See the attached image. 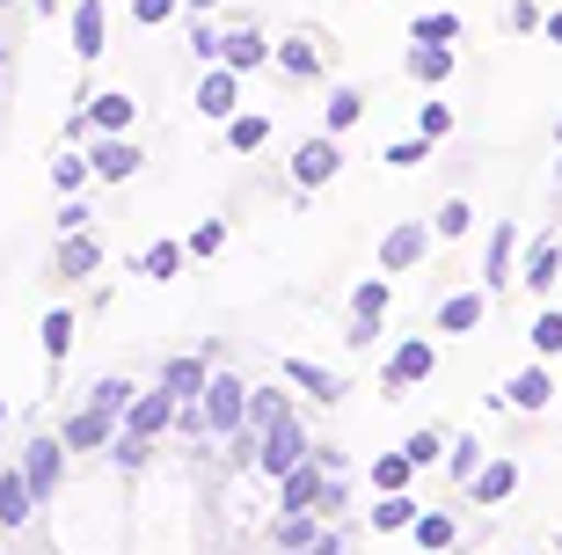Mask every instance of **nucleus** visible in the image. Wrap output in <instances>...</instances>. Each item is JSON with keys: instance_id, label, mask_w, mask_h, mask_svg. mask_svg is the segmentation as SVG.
<instances>
[{"instance_id": "obj_52", "label": "nucleus", "mask_w": 562, "mask_h": 555, "mask_svg": "<svg viewBox=\"0 0 562 555\" xmlns=\"http://www.w3.org/2000/svg\"><path fill=\"white\" fill-rule=\"evenodd\" d=\"M555 548H562V534H555Z\"/></svg>"}, {"instance_id": "obj_9", "label": "nucleus", "mask_w": 562, "mask_h": 555, "mask_svg": "<svg viewBox=\"0 0 562 555\" xmlns=\"http://www.w3.org/2000/svg\"><path fill=\"white\" fill-rule=\"evenodd\" d=\"M482 278H490V292H497V286H519V226H512V220L490 226V256H482Z\"/></svg>"}, {"instance_id": "obj_23", "label": "nucleus", "mask_w": 562, "mask_h": 555, "mask_svg": "<svg viewBox=\"0 0 562 555\" xmlns=\"http://www.w3.org/2000/svg\"><path fill=\"white\" fill-rule=\"evenodd\" d=\"M555 270H562V248H555V242H533V248L519 256V286L548 292V286H555Z\"/></svg>"}, {"instance_id": "obj_43", "label": "nucleus", "mask_w": 562, "mask_h": 555, "mask_svg": "<svg viewBox=\"0 0 562 555\" xmlns=\"http://www.w3.org/2000/svg\"><path fill=\"white\" fill-rule=\"evenodd\" d=\"M220 248H227V226L220 220H205L198 234H190V256H220Z\"/></svg>"}, {"instance_id": "obj_27", "label": "nucleus", "mask_w": 562, "mask_h": 555, "mask_svg": "<svg viewBox=\"0 0 562 555\" xmlns=\"http://www.w3.org/2000/svg\"><path fill=\"white\" fill-rule=\"evenodd\" d=\"M409 541H417L424 555H446V548L460 541V526H453V512H424L417 526H409Z\"/></svg>"}, {"instance_id": "obj_10", "label": "nucleus", "mask_w": 562, "mask_h": 555, "mask_svg": "<svg viewBox=\"0 0 562 555\" xmlns=\"http://www.w3.org/2000/svg\"><path fill=\"white\" fill-rule=\"evenodd\" d=\"M30 519H37V490H30V475L15 460V468H0V534H15Z\"/></svg>"}, {"instance_id": "obj_44", "label": "nucleus", "mask_w": 562, "mask_h": 555, "mask_svg": "<svg viewBox=\"0 0 562 555\" xmlns=\"http://www.w3.org/2000/svg\"><path fill=\"white\" fill-rule=\"evenodd\" d=\"M424 154H431V140H424V132H417V140H402V146H387V168H417Z\"/></svg>"}, {"instance_id": "obj_17", "label": "nucleus", "mask_w": 562, "mask_h": 555, "mask_svg": "<svg viewBox=\"0 0 562 555\" xmlns=\"http://www.w3.org/2000/svg\"><path fill=\"white\" fill-rule=\"evenodd\" d=\"M161 388L176 395V402H198V395L212 388V358H168V366H161Z\"/></svg>"}, {"instance_id": "obj_29", "label": "nucleus", "mask_w": 562, "mask_h": 555, "mask_svg": "<svg viewBox=\"0 0 562 555\" xmlns=\"http://www.w3.org/2000/svg\"><path fill=\"white\" fill-rule=\"evenodd\" d=\"M88 402H95V410H110V417H125L132 402H139V388H132L125 373H103V380L88 388Z\"/></svg>"}, {"instance_id": "obj_32", "label": "nucleus", "mask_w": 562, "mask_h": 555, "mask_svg": "<svg viewBox=\"0 0 562 555\" xmlns=\"http://www.w3.org/2000/svg\"><path fill=\"white\" fill-rule=\"evenodd\" d=\"M183 256H190V242H154V248L139 256V270L161 286V278H176V270H183Z\"/></svg>"}, {"instance_id": "obj_51", "label": "nucleus", "mask_w": 562, "mask_h": 555, "mask_svg": "<svg viewBox=\"0 0 562 555\" xmlns=\"http://www.w3.org/2000/svg\"><path fill=\"white\" fill-rule=\"evenodd\" d=\"M190 8H212V0H190Z\"/></svg>"}, {"instance_id": "obj_33", "label": "nucleus", "mask_w": 562, "mask_h": 555, "mask_svg": "<svg viewBox=\"0 0 562 555\" xmlns=\"http://www.w3.org/2000/svg\"><path fill=\"white\" fill-rule=\"evenodd\" d=\"M482 460H490V453H482L475 439H453V453H446V475H453L460 490H468V482H475V475H482Z\"/></svg>"}, {"instance_id": "obj_36", "label": "nucleus", "mask_w": 562, "mask_h": 555, "mask_svg": "<svg viewBox=\"0 0 562 555\" xmlns=\"http://www.w3.org/2000/svg\"><path fill=\"white\" fill-rule=\"evenodd\" d=\"M358 118H366V96H358V88H336L329 96V132H351Z\"/></svg>"}, {"instance_id": "obj_53", "label": "nucleus", "mask_w": 562, "mask_h": 555, "mask_svg": "<svg viewBox=\"0 0 562 555\" xmlns=\"http://www.w3.org/2000/svg\"><path fill=\"white\" fill-rule=\"evenodd\" d=\"M0 8H8V0H0Z\"/></svg>"}, {"instance_id": "obj_39", "label": "nucleus", "mask_w": 562, "mask_h": 555, "mask_svg": "<svg viewBox=\"0 0 562 555\" xmlns=\"http://www.w3.org/2000/svg\"><path fill=\"white\" fill-rule=\"evenodd\" d=\"M409 37H417V44H453L460 37V15H446V8H438V15H417Z\"/></svg>"}, {"instance_id": "obj_7", "label": "nucleus", "mask_w": 562, "mask_h": 555, "mask_svg": "<svg viewBox=\"0 0 562 555\" xmlns=\"http://www.w3.org/2000/svg\"><path fill=\"white\" fill-rule=\"evenodd\" d=\"M176 410H183V402H176V395H168L161 380H154V388H139V402L125 410V432H139V439H161V432H176Z\"/></svg>"}, {"instance_id": "obj_20", "label": "nucleus", "mask_w": 562, "mask_h": 555, "mask_svg": "<svg viewBox=\"0 0 562 555\" xmlns=\"http://www.w3.org/2000/svg\"><path fill=\"white\" fill-rule=\"evenodd\" d=\"M482 314H490V292H453V300L438 308V330L468 336V330H482Z\"/></svg>"}, {"instance_id": "obj_19", "label": "nucleus", "mask_w": 562, "mask_h": 555, "mask_svg": "<svg viewBox=\"0 0 562 555\" xmlns=\"http://www.w3.org/2000/svg\"><path fill=\"white\" fill-rule=\"evenodd\" d=\"M424 519V504L409 490H387V497H373V534H409Z\"/></svg>"}, {"instance_id": "obj_12", "label": "nucleus", "mask_w": 562, "mask_h": 555, "mask_svg": "<svg viewBox=\"0 0 562 555\" xmlns=\"http://www.w3.org/2000/svg\"><path fill=\"white\" fill-rule=\"evenodd\" d=\"M285 388L314 395V402H322V410H329V402H344V373L314 366V358H285Z\"/></svg>"}, {"instance_id": "obj_13", "label": "nucleus", "mask_w": 562, "mask_h": 555, "mask_svg": "<svg viewBox=\"0 0 562 555\" xmlns=\"http://www.w3.org/2000/svg\"><path fill=\"white\" fill-rule=\"evenodd\" d=\"M336 162H344V154H336V132H329V140H307L300 154H292V184H300V190H322L336 176Z\"/></svg>"}, {"instance_id": "obj_11", "label": "nucleus", "mask_w": 562, "mask_h": 555, "mask_svg": "<svg viewBox=\"0 0 562 555\" xmlns=\"http://www.w3.org/2000/svg\"><path fill=\"white\" fill-rule=\"evenodd\" d=\"M512 490H519V460H512V453H490V460H482V475L468 482V497H475L482 512H490V504H504Z\"/></svg>"}, {"instance_id": "obj_24", "label": "nucleus", "mask_w": 562, "mask_h": 555, "mask_svg": "<svg viewBox=\"0 0 562 555\" xmlns=\"http://www.w3.org/2000/svg\"><path fill=\"white\" fill-rule=\"evenodd\" d=\"M402 453L417 460V475H424V468H446V453H453V432L424 424V432H409V439H402Z\"/></svg>"}, {"instance_id": "obj_30", "label": "nucleus", "mask_w": 562, "mask_h": 555, "mask_svg": "<svg viewBox=\"0 0 562 555\" xmlns=\"http://www.w3.org/2000/svg\"><path fill=\"white\" fill-rule=\"evenodd\" d=\"M409 475H417V460H409V453H373V497L409 490Z\"/></svg>"}, {"instance_id": "obj_15", "label": "nucleus", "mask_w": 562, "mask_h": 555, "mask_svg": "<svg viewBox=\"0 0 562 555\" xmlns=\"http://www.w3.org/2000/svg\"><path fill=\"white\" fill-rule=\"evenodd\" d=\"M234 96H241V74H234V66H212L205 81H198V110H205V118H220V124L241 110Z\"/></svg>"}, {"instance_id": "obj_21", "label": "nucleus", "mask_w": 562, "mask_h": 555, "mask_svg": "<svg viewBox=\"0 0 562 555\" xmlns=\"http://www.w3.org/2000/svg\"><path fill=\"white\" fill-rule=\"evenodd\" d=\"M88 132H132V118H139V103L132 96H88Z\"/></svg>"}, {"instance_id": "obj_48", "label": "nucleus", "mask_w": 562, "mask_h": 555, "mask_svg": "<svg viewBox=\"0 0 562 555\" xmlns=\"http://www.w3.org/2000/svg\"><path fill=\"white\" fill-rule=\"evenodd\" d=\"M548 37H555V44H562V15H548Z\"/></svg>"}, {"instance_id": "obj_2", "label": "nucleus", "mask_w": 562, "mask_h": 555, "mask_svg": "<svg viewBox=\"0 0 562 555\" xmlns=\"http://www.w3.org/2000/svg\"><path fill=\"white\" fill-rule=\"evenodd\" d=\"M300 460H314V439H307V424L300 417H278V424H263V446H256V475H271V482H285Z\"/></svg>"}, {"instance_id": "obj_3", "label": "nucleus", "mask_w": 562, "mask_h": 555, "mask_svg": "<svg viewBox=\"0 0 562 555\" xmlns=\"http://www.w3.org/2000/svg\"><path fill=\"white\" fill-rule=\"evenodd\" d=\"M198 402H205V424H212V439L249 432V380H234V373H212V388L198 395Z\"/></svg>"}, {"instance_id": "obj_26", "label": "nucleus", "mask_w": 562, "mask_h": 555, "mask_svg": "<svg viewBox=\"0 0 562 555\" xmlns=\"http://www.w3.org/2000/svg\"><path fill=\"white\" fill-rule=\"evenodd\" d=\"M74 52L81 59H103V0H81L74 8Z\"/></svg>"}, {"instance_id": "obj_28", "label": "nucleus", "mask_w": 562, "mask_h": 555, "mask_svg": "<svg viewBox=\"0 0 562 555\" xmlns=\"http://www.w3.org/2000/svg\"><path fill=\"white\" fill-rule=\"evenodd\" d=\"M446 74H453V52H446V44H409V81L438 88Z\"/></svg>"}, {"instance_id": "obj_46", "label": "nucleus", "mask_w": 562, "mask_h": 555, "mask_svg": "<svg viewBox=\"0 0 562 555\" xmlns=\"http://www.w3.org/2000/svg\"><path fill=\"white\" fill-rule=\"evenodd\" d=\"M132 15H139L146 30H154V22H168V15H176V0H132Z\"/></svg>"}, {"instance_id": "obj_6", "label": "nucleus", "mask_w": 562, "mask_h": 555, "mask_svg": "<svg viewBox=\"0 0 562 555\" xmlns=\"http://www.w3.org/2000/svg\"><path fill=\"white\" fill-rule=\"evenodd\" d=\"M117 432H125V417L95 410V402H81V410H74V417L59 424V439H66L74 453H110V439H117Z\"/></svg>"}, {"instance_id": "obj_4", "label": "nucleus", "mask_w": 562, "mask_h": 555, "mask_svg": "<svg viewBox=\"0 0 562 555\" xmlns=\"http://www.w3.org/2000/svg\"><path fill=\"white\" fill-rule=\"evenodd\" d=\"M66 439L59 432H44V439H22V475H30V490H37V504H52L66 482Z\"/></svg>"}, {"instance_id": "obj_47", "label": "nucleus", "mask_w": 562, "mask_h": 555, "mask_svg": "<svg viewBox=\"0 0 562 555\" xmlns=\"http://www.w3.org/2000/svg\"><path fill=\"white\" fill-rule=\"evenodd\" d=\"M190 44H198V59H220V30H212V22H198V30H190Z\"/></svg>"}, {"instance_id": "obj_41", "label": "nucleus", "mask_w": 562, "mask_h": 555, "mask_svg": "<svg viewBox=\"0 0 562 555\" xmlns=\"http://www.w3.org/2000/svg\"><path fill=\"white\" fill-rule=\"evenodd\" d=\"M438 234H446V242H453V234H468V226H475V212H468V206H460V198H446V206H438Z\"/></svg>"}, {"instance_id": "obj_35", "label": "nucleus", "mask_w": 562, "mask_h": 555, "mask_svg": "<svg viewBox=\"0 0 562 555\" xmlns=\"http://www.w3.org/2000/svg\"><path fill=\"white\" fill-rule=\"evenodd\" d=\"M278 66H285L292 81H307L314 66H322V52H314V37H292V44H285V52H278Z\"/></svg>"}, {"instance_id": "obj_40", "label": "nucleus", "mask_w": 562, "mask_h": 555, "mask_svg": "<svg viewBox=\"0 0 562 555\" xmlns=\"http://www.w3.org/2000/svg\"><path fill=\"white\" fill-rule=\"evenodd\" d=\"M88 176H95V162H81V154H59V162H52V184H59L66 198H74V190H81Z\"/></svg>"}, {"instance_id": "obj_31", "label": "nucleus", "mask_w": 562, "mask_h": 555, "mask_svg": "<svg viewBox=\"0 0 562 555\" xmlns=\"http://www.w3.org/2000/svg\"><path fill=\"white\" fill-rule=\"evenodd\" d=\"M263 140H271V118H256V110H234L227 118V146L234 154H256Z\"/></svg>"}, {"instance_id": "obj_5", "label": "nucleus", "mask_w": 562, "mask_h": 555, "mask_svg": "<svg viewBox=\"0 0 562 555\" xmlns=\"http://www.w3.org/2000/svg\"><path fill=\"white\" fill-rule=\"evenodd\" d=\"M438 373V344L431 336H409V344H395V358L380 366V388L402 395V388H417V380H431Z\"/></svg>"}, {"instance_id": "obj_49", "label": "nucleus", "mask_w": 562, "mask_h": 555, "mask_svg": "<svg viewBox=\"0 0 562 555\" xmlns=\"http://www.w3.org/2000/svg\"><path fill=\"white\" fill-rule=\"evenodd\" d=\"M555 176H562V124H555Z\"/></svg>"}, {"instance_id": "obj_16", "label": "nucleus", "mask_w": 562, "mask_h": 555, "mask_svg": "<svg viewBox=\"0 0 562 555\" xmlns=\"http://www.w3.org/2000/svg\"><path fill=\"white\" fill-rule=\"evenodd\" d=\"M424 242H431V226H424V220H402L395 234L380 242V270H409L424 256Z\"/></svg>"}, {"instance_id": "obj_34", "label": "nucleus", "mask_w": 562, "mask_h": 555, "mask_svg": "<svg viewBox=\"0 0 562 555\" xmlns=\"http://www.w3.org/2000/svg\"><path fill=\"white\" fill-rule=\"evenodd\" d=\"M66 351H74V314H66V308H52V314H44V358L59 366Z\"/></svg>"}, {"instance_id": "obj_50", "label": "nucleus", "mask_w": 562, "mask_h": 555, "mask_svg": "<svg viewBox=\"0 0 562 555\" xmlns=\"http://www.w3.org/2000/svg\"><path fill=\"white\" fill-rule=\"evenodd\" d=\"M0 424H8V402H0Z\"/></svg>"}, {"instance_id": "obj_14", "label": "nucleus", "mask_w": 562, "mask_h": 555, "mask_svg": "<svg viewBox=\"0 0 562 555\" xmlns=\"http://www.w3.org/2000/svg\"><path fill=\"white\" fill-rule=\"evenodd\" d=\"M88 162H95V176H103V184H125V176H139V146H132L125 132H103Z\"/></svg>"}, {"instance_id": "obj_8", "label": "nucleus", "mask_w": 562, "mask_h": 555, "mask_svg": "<svg viewBox=\"0 0 562 555\" xmlns=\"http://www.w3.org/2000/svg\"><path fill=\"white\" fill-rule=\"evenodd\" d=\"M387 300H395V292H387V278H366V286L351 292V344H373V336H380Z\"/></svg>"}, {"instance_id": "obj_45", "label": "nucleus", "mask_w": 562, "mask_h": 555, "mask_svg": "<svg viewBox=\"0 0 562 555\" xmlns=\"http://www.w3.org/2000/svg\"><path fill=\"white\" fill-rule=\"evenodd\" d=\"M52 226H59V234H88V206H81V198H66V206H59V220H52Z\"/></svg>"}, {"instance_id": "obj_37", "label": "nucleus", "mask_w": 562, "mask_h": 555, "mask_svg": "<svg viewBox=\"0 0 562 555\" xmlns=\"http://www.w3.org/2000/svg\"><path fill=\"white\" fill-rule=\"evenodd\" d=\"M146 446H154V439H139V432H117V439H110V460H117L125 475H139V468H146Z\"/></svg>"}, {"instance_id": "obj_25", "label": "nucleus", "mask_w": 562, "mask_h": 555, "mask_svg": "<svg viewBox=\"0 0 562 555\" xmlns=\"http://www.w3.org/2000/svg\"><path fill=\"white\" fill-rule=\"evenodd\" d=\"M95 264H103L95 234H59V278H88Z\"/></svg>"}, {"instance_id": "obj_18", "label": "nucleus", "mask_w": 562, "mask_h": 555, "mask_svg": "<svg viewBox=\"0 0 562 555\" xmlns=\"http://www.w3.org/2000/svg\"><path fill=\"white\" fill-rule=\"evenodd\" d=\"M512 410H548V402H555V373H548V358L541 366H526V373H512Z\"/></svg>"}, {"instance_id": "obj_1", "label": "nucleus", "mask_w": 562, "mask_h": 555, "mask_svg": "<svg viewBox=\"0 0 562 555\" xmlns=\"http://www.w3.org/2000/svg\"><path fill=\"white\" fill-rule=\"evenodd\" d=\"M351 504V490H344V475H329L322 460H300V468L278 482V512H344Z\"/></svg>"}, {"instance_id": "obj_42", "label": "nucleus", "mask_w": 562, "mask_h": 555, "mask_svg": "<svg viewBox=\"0 0 562 555\" xmlns=\"http://www.w3.org/2000/svg\"><path fill=\"white\" fill-rule=\"evenodd\" d=\"M417 132H424V140H446V132H453V110H446V103H424L417 110Z\"/></svg>"}, {"instance_id": "obj_22", "label": "nucleus", "mask_w": 562, "mask_h": 555, "mask_svg": "<svg viewBox=\"0 0 562 555\" xmlns=\"http://www.w3.org/2000/svg\"><path fill=\"white\" fill-rule=\"evenodd\" d=\"M271 59V44L256 37V30H227L220 37V66H234V74H249V66H263Z\"/></svg>"}, {"instance_id": "obj_54", "label": "nucleus", "mask_w": 562, "mask_h": 555, "mask_svg": "<svg viewBox=\"0 0 562 555\" xmlns=\"http://www.w3.org/2000/svg\"><path fill=\"white\" fill-rule=\"evenodd\" d=\"M0 66H8V59H0Z\"/></svg>"}, {"instance_id": "obj_38", "label": "nucleus", "mask_w": 562, "mask_h": 555, "mask_svg": "<svg viewBox=\"0 0 562 555\" xmlns=\"http://www.w3.org/2000/svg\"><path fill=\"white\" fill-rule=\"evenodd\" d=\"M526 344L541 351V358H562V314H533V330H526Z\"/></svg>"}]
</instances>
